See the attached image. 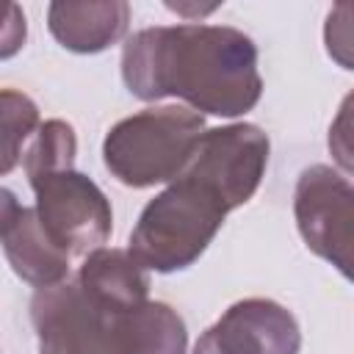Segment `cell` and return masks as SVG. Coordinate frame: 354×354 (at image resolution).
<instances>
[{
  "label": "cell",
  "mask_w": 354,
  "mask_h": 354,
  "mask_svg": "<svg viewBox=\"0 0 354 354\" xmlns=\"http://www.w3.org/2000/svg\"><path fill=\"white\" fill-rule=\"evenodd\" d=\"M122 80L144 102L183 100L196 113L235 119L263 94L254 41L230 25H158L122 47Z\"/></svg>",
  "instance_id": "6da1fadb"
},
{
  "label": "cell",
  "mask_w": 354,
  "mask_h": 354,
  "mask_svg": "<svg viewBox=\"0 0 354 354\" xmlns=\"http://www.w3.org/2000/svg\"><path fill=\"white\" fill-rule=\"evenodd\" d=\"M232 207L205 177L185 169L141 210L127 252L158 274H174L194 266L213 243Z\"/></svg>",
  "instance_id": "7a4b0ae2"
},
{
  "label": "cell",
  "mask_w": 354,
  "mask_h": 354,
  "mask_svg": "<svg viewBox=\"0 0 354 354\" xmlns=\"http://www.w3.org/2000/svg\"><path fill=\"white\" fill-rule=\"evenodd\" d=\"M205 136V116L188 105L144 108L116 122L102 141V163L127 188L174 183Z\"/></svg>",
  "instance_id": "3957f363"
},
{
  "label": "cell",
  "mask_w": 354,
  "mask_h": 354,
  "mask_svg": "<svg viewBox=\"0 0 354 354\" xmlns=\"http://www.w3.org/2000/svg\"><path fill=\"white\" fill-rule=\"evenodd\" d=\"M304 246L354 282V185L332 166H307L293 191Z\"/></svg>",
  "instance_id": "277c9868"
},
{
  "label": "cell",
  "mask_w": 354,
  "mask_h": 354,
  "mask_svg": "<svg viewBox=\"0 0 354 354\" xmlns=\"http://www.w3.org/2000/svg\"><path fill=\"white\" fill-rule=\"evenodd\" d=\"M36 196V213L47 235L69 254H91L113 230V210L100 185L77 169H61L28 180Z\"/></svg>",
  "instance_id": "5b68a950"
},
{
  "label": "cell",
  "mask_w": 354,
  "mask_h": 354,
  "mask_svg": "<svg viewBox=\"0 0 354 354\" xmlns=\"http://www.w3.org/2000/svg\"><path fill=\"white\" fill-rule=\"evenodd\" d=\"M39 354H124L116 313L91 301L77 282L41 288L30 299Z\"/></svg>",
  "instance_id": "8992f818"
},
{
  "label": "cell",
  "mask_w": 354,
  "mask_h": 354,
  "mask_svg": "<svg viewBox=\"0 0 354 354\" xmlns=\"http://www.w3.org/2000/svg\"><path fill=\"white\" fill-rule=\"evenodd\" d=\"M268 136L249 122L205 130L188 169L213 183L235 210L246 205L263 183L268 166Z\"/></svg>",
  "instance_id": "52a82bcc"
},
{
  "label": "cell",
  "mask_w": 354,
  "mask_h": 354,
  "mask_svg": "<svg viewBox=\"0 0 354 354\" xmlns=\"http://www.w3.org/2000/svg\"><path fill=\"white\" fill-rule=\"evenodd\" d=\"M301 329L293 313L271 299H243L224 310L191 354H299Z\"/></svg>",
  "instance_id": "ba28073f"
},
{
  "label": "cell",
  "mask_w": 354,
  "mask_h": 354,
  "mask_svg": "<svg viewBox=\"0 0 354 354\" xmlns=\"http://www.w3.org/2000/svg\"><path fill=\"white\" fill-rule=\"evenodd\" d=\"M0 196L3 254L11 271L36 290L66 282L69 254L47 235L36 207H22L8 188H3Z\"/></svg>",
  "instance_id": "9c48e42d"
},
{
  "label": "cell",
  "mask_w": 354,
  "mask_h": 354,
  "mask_svg": "<svg viewBox=\"0 0 354 354\" xmlns=\"http://www.w3.org/2000/svg\"><path fill=\"white\" fill-rule=\"evenodd\" d=\"M130 22L124 0H55L47 6V28L53 39L80 55H94L116 44Z\"/></svg>",
  "instance_id": "30bf717a"
},
{
  "label": "cell",
  "mask_w": 354,
  "mask_h": 354,
  "mask_svg": "<svg viewBox=\"0 0 354 354\" xmlns=\"http://www.w3.org/2000/svg\"><path fill=\"white\" fill-rule=\"evenodd\" d=\"M77 285L102 310L127 313L147 301L149 277L147 268L127 249L100 246L91 254H86L77 271Z\"/></svg>",
  "instance_id": "8fae6325"
},
{
  "label": "cell",
  "mask_w": 354,
  "mask_h": 354,
  "mask_svg": "<svg viewBox=\"0 0 354 354\" xmlns=\"http://www.w3.org/2000/svg\"><path fill=\"white\" fill-rule=\"evenodd\" d=\"M116 335L124 354H185L188 348V329L180 313L149 299L116 313Z\"/></svg>",
  "instance_id": "7c38bea8"
},
{
  "label": "cell",
  "mask_w": 354,
  "mask_h": 354,
  "mask_svg": "<svg viewBox=\"0 0 354 354\" xmlns=\"http://www.w3.org/2000/svg\"><path fill=\"white\" fill-rule=\"evenodd\" d=\"M75 155H77V136L75 127L64 119H47L33 141L28 144L22 155V169L28 180L61 169H75Z\"/></svg>",
  "instance_id": "4fadbf2b"
},
{
  "label": "cell",
  "mask_w": 354,
  "mask_h": 354,
  "mask_svg": "<svg viewBox=\"0 0 354 354\" xmlns=\"http://www.w3.org/2000/svg\"><path fill=\"white\" fill-rule=\"evenodd\" d=\"M0 119H3V152H0V171L8 174L17 163H22L25 144L39 133V108L36 102L14 88L0 91Z\"/></svg>",
  "instance_id": "5bb4252c"
},
{
  "label": "cell",
  "mask_w": 354,
  "mask_h": 354,
  "mask_svg": "<svg viewBox=\"0 0 354 354\" xmlns=\"http://www.w3.org/2000/svg\"><path fill=\"white\" fill-rule=\"evenodd\" d=\"M324 47L337 66L354 72V0H343L329 8L324 22Z\"/></svg>",
  "instance_id": "9a60e30c"
},
{
  "label": "cell",
  "mask_w": 354,
  "mask_h": 354,
  "mask_svg": "<svg viewBox=\"0 0 354 354\" xmlns=\"http://www.w3.org/2000/svg\"><path fill=\"white\" fill-rule=\"evenodd\" d=\"M326 147L332 160L354 177V88L343 97L332 124H329V136H326Z\"/></svg>",
  "instance_id": "2e32d148"
},
{
  "label": "cell",
  "mask_w": 354,
  "mask_h": 354,
  "mask_svg": "<svg viewBox=\"0 0 354 354\" xmlns=\"http://www.w3.org/2000/svg\"><path fill=\"white\" fill-rule=\"evenodd\" d=\"M25 41V14L19 11V6H8V17L3 22V33H0V55L11 58Z\"/></svg>",
  "instance_id": "e0dca14e"
},
{
  "label": "cell",
  "mask_w": 354,
  "mask_h": 354,
  "mask_svg": "<svg viewBox=\"0 0 354 354\" xmlns=\"http://www.w3.org/2000/svg\"><path fill=\"white\" fill-rule=\"evenodd\" d=\"M169 11L185 17V19H199V17H207L218 8V3H210V6H196V3H166Z\"/></svg>",
  "instance_id": "ac0fdd59"
}]
</instances>
